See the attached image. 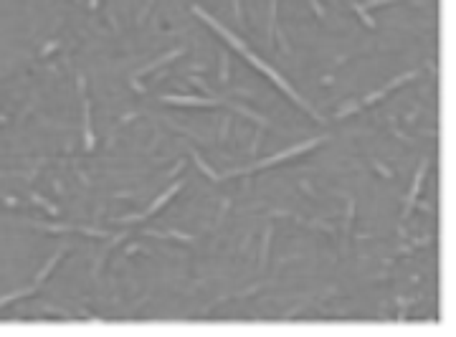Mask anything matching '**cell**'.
Returning <instances> with one entry per match:
<instances>
[{
    "instance_id": "7",
    "label": "cell",
    "mask_w": 456,
    "mask_h": 337,
    "mask_svg": "<svg viewBox=\"0 0 456 337\" xmlns=\"http://www.w3.org/2000/svg\"><path fill=\"white\" fill-rule=\"evenodd\" d=\"M56 261H61V254H56V256H54V259H51V261H48V264H46V266H43V271H41V274H38V281H43V279H46V276H48V274H51V269H54V266H56Z\"/></svg>"
},
{
    "instance_id": "5",
    "label": "cell",
    "mask_w": 456,
    "mask_h": 337,
    "mask_svg": "<svg viewBox=\"0 0 456 337\" xmlns=\"http://www.w3.org/2000/svg\"><path fill=\"white\" fill-rule=\"evenodd\" d=\"M423 173H426V162L421 165V170L416 173V180H413V188H411V196H408V206L416 201V196H418V190H421V183H423Z\"/></svg>"
},
{
    "instance_id": "6",
    "label": "cell",
    "mask_w": 456,
    "mask_h": 337,
    "mask_svg": "<svg viewBox=\"0 0 456 337\" xmlns=\"http://www.w3.org/2000/svg\"><path fill=\"white\" fill-rule=\"evenodd\" d=\"M180 54H183V51H173V54H168V56H163V59H158L155 64H149V66H144V69H139V71H137V76H142V74H149L152 69H158L160 64H165V61H170V59H175V56H180Z\"/></svg>"
},
{
    "instance_id": "8",
    "label": "cell",
    "mask_w": 456,
    "mask_h": 337,
    "mask_svg": "<svg viewBox=\"0 0 456 337\" xmlns=\"http://www.w3.org/2000/svg\"><path fill=\"white\" fill-rule=\"evenodd\" d=\"M380 3H388V0H370V3H368L365 8H375V6H380Z\"/></svg>"
},
{
    "instance_id": "1",
    "label": "cell",
    "mask_w": 456,
    "mask_h": 337,
    "mask_svg": "<svg viewBox=\"0 0 456 337\" xmlns=\"http://www.w3.org/2000/svg\"><path fill=\"white\" fill-rule=\"evenodd\" d=\"M195 13H198V16H200V18H203L206 23H211V28H216V31H218V33H221V36H223L226 41H231V43H233V49H238V51H241V54H243V56H246V59H248V61H251V64H254V66L259 69V71H264V74H266L269 79H274V81H276V86H281V89H284V91H286V94H289V97H291V99H294V102H296L299 107L310 109V104L304 102V99H301V97H299V94H296V91H294V89H291V86L286 84V79H281V76H279V74H276V71H274L271 66H266V64H264V61H261L259 56H254V54H251V51H248V49H246V46H243V43H241V41H238V38H236V36L231 33V31H226L223 26H218V23H216V21H213L211 16H206L203 11H198V8H195Z\"/></svg>"
},
{
    "instance_id": "2",
    "label": "cell",
    "mask_w": 456,
    "mask_h": 337,
    "mask_svg": "<svg viewBox=\"0 0 456 337\" xmlns=\"http://www.w3.org/2000/svg\"><path fill=\"white\" fill-rule=\"evenodd\" d=\"M178 190H180V183L170 185V188H168V193H163V196H160V198H158L155 203H152V206H149V208H147L144 213H139V216H129V218H124V223H132V221H142V218H147V216H152V213H158V211H160V208H163V206H165V203H168V201H170V198H173V196L178 193Z\"/></svg>"
},
{
    "instance_id": "4",
    "label": "cell",
    "mask_w": 456,
    "mask_h": 337,
    "mask_svg": "<svg viewBox=\"0 0 456 337\" xmlns=\"http://www.w3.org/2000/svg\"><path fill=\"white\" fill-rule=\"evenodd\" d=\"M84 129H86V147H94V134H91V114H89V102H84Z\"/></svg>"
},
{
    "instance_id": "3",
    "label": "cell",
    "mask_w": 456,
    "mask_h": 337,
    "mask_svg": "<svg viewBox=\"0 0 456 337\" xmlns=\"http://www.w3.org/2000/svg\"><path fill=\"white\" fill-rule=\"evenodd\" d=\"M411 79H413V74H403V76H398V79H395V81H390V84H388L385 89H380V91H375V94H370V97H368V99H365L363 104H373V102H378V99H383V97H385V94H388L390 89H395V86H400L403 81H411Z\"/></svg>"
}]
</instances>
